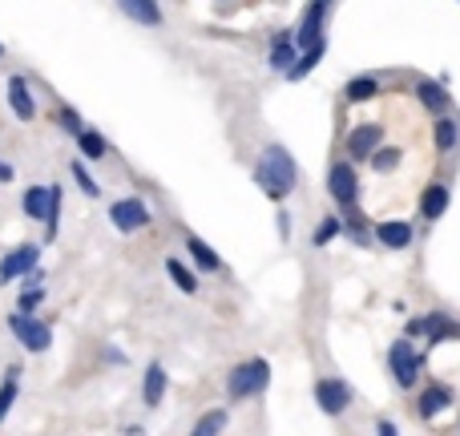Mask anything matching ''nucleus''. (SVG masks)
<instances>
[{
	"mask_svg": "<svg viewBox=\"0 0 460 436\" xmlns=\"http://www.w3.org/2000/svg\"><path fill=\"white\" fill-rule=\"evenodd\" d=\"M254 186H259L270 202H287V199H291L295 186H299V166H295V158L287 154V146L270 142L267 150H262L259 166H254Z\"/></svg>",
	"mask_w": 460,
	"mask_h": 436,
	"instance_id": "obj_1",
	"label": "nucleus"
},
{
	"mask_svg": "<svg viewBox=\"0 0 460 436\" xmlns=\"http://www.w3.org/2000/svg\"><path fill=\"white\" fill-rule=\"evenodd\" d=\"M270 388V360L262 356H246L238 360L226 372V400L230 405H243V400H254Z\"/></svg>",
	"mask_w": 460,
	"mask_h": 436,
	"instance_id": "obj_2",
	"label": "nucleus"
},
{
	"mask_svg": "<svg viewBox=\"0 0 460 436\" xmlns=\"http://www.w3.org/2000/svg\"><path fill=\"white\" fill-rule=\"evenodd\" d=\"M420 368H424V356L416 351V343L408 340V335L392 340V348H388V372H392V380H396L400 392H416V388H420Z\"/></svg>",
	"mask_w": 460,
	"mask_h": 436,
	"instance_id": "obj_3",
	"label": "nucleus"
},
{
	"mask_svg": "<svg viewBox=\"0 0 460 436\" xmlns=\"http://www.w3.org/2000/svg\"><path fill=\"white\" fill-rule=\"evenodd\" d=\"M408 340H424V348H440L445 340H460V324L448 311H424V316H412L404 327Z\"/></svg>",
	"mask_w": 460,
	"mask_h": 436,
	"instance_id": "obj_4",
	"label": "nucleus"
},
{
	"mask_svg": "<svg viewBox=\"0 0 460 436\" xmlns=\"http://www.w3.org/2000/svg\"><path fill=\"white\" fill-rule=\"evenodd\" d=\"M327 194H332V202L343 210H356L359 207V174H356V162H348L340 154V158L327 166Z\"/></svg>",
	"mask_w": 460,
	"mask_h": 436,
	"instance_id": "obj_5",
	"label": "nucleus"
},
{
	"mask_svg": "<svg viewBox=\"0 0 460 436\" xmlns=\"http://www.w3.org/2000/svg\"><path fill=\"white\" fill-rule=\"evenodd\" d=\"M8 332H13V340L21 343L24 351H32V356H45V351L53 348V327L40 316H29V311H13V316H8Z\"/></svg>",
	"mask_w": 460,
	"mask_h": 436,
	"instance_id": "obj_6",
	"label": "nucleus"
},
{
	"mask_svg": "<svg viewBox=\"0 0 460 436\" xmlns=\"http://www.w3.org/2000/svg\"><path fill=\"white\" fill-rule=\"evenodd\" d=\"M311 392H315L319 413H327L332 421H340V416L351 408V400H356V392H351V384L343 380V376H319Z\"/></svg>",
	"mask_w": 460,
	"mask_h": 436,
	"instance_id": "obj_7",
	"label": "nucleus"
},
{
	"mask_svg": "<svg viewBox=\"0 0 460 436\" xmlns=\"http://www.w3.org/2000/svg\"><path fill=\"white\" fill-rule=\"evenodd\" d=\"M105 215H110V222H113V230H118V235H137V230H150V222H154V210L146 207L142 199H134V194H129V199L110 202V210H105Z\"/></svg>",
	"mask_w": 460,
	"mask_h": 436,
	"instance_id": "obj_8",
	"label": "nucleus"
},
{
	"mask_svg": "<svg viewBox=\"0 0 460 436\" xmlns=\"http://www.w3.org/2000/svg\"><path fill=\"white\" fill-rule=\"evenodd\" d=\"M380 146H384V126L380 121H359V126H351L348 138H343V158L348 162H367Z\"/></svg>",
	"mask_w": 460,
	"mask_h": 436,
	"instance_id": "obj_9",
	"label": "nucleus"
},
{
	"mask_svg": "<svg viewBox=\"0 0 460 436\" xmlns=\"http://www.w3.org/2000/svg\"><path fill=\"white\" fill-rule=\"evenodd\" d=\"M327 13H332V8H327L323 0H307L303 16L295 21V45H299V53L319 45V40H327Z\"/></svg>",
	"mask_w": 460,
	"mask_h": 436,
	"instance_id": "obj_10",
	"label": "nucleus"
},
{
	"mask_svg": "<svg viewBox=\"0 0 460 436\" xmlns=\"http://www.w3.org/2000/svg\"><path fill=\"white\" fill-rule=\"evenodd\" d=\"M4 102L16 113V121H37V93L29 89L24 73H8L4 77Z\"/></svg>",
	"mask_w": 460,
	"mask_h": 436,
	"instance_id": "obj_11",
	"label": "nucleus"
},
{
	"mask_svg": "<svg viewBox=\"0 0 460 436\" xmlns=\"http://www.w3.org/2000/svg\"><path fill=\"white\" fill-rule=\"evenodd\" d=\"M453 405H456V392L440 380H424V388L416 392V416H420V421H437V416L448 413Z\"/></svg>",
	"mask_w": 460,
	"mask_h": 436,
	"instance_id": "obj_12",
	"label": "nucleus"
},
{
	"mask_svg": "<svg viewBox=\"0 0 460 436\" xmlns=\"http://www.w3.org/2000/svg\"><path fill=\"white\" fill-rule=\"evenodd\" d=\"M40 267V246L37 243H21L0 259V283H16V279L32 275Z\"/></svg>",
	"mask_w": 460,
	"mask_h": 436,
	"instance_id": "obj_13",
	"label": "nucleus"
},
{
	"mask_svg": "<svg viewBox=\"0 0 460 436\" xmlns=\"http://www.w3.org/2000/svg\"><path fill=\"white\" fill-rule=\"evenodd\" d=\"M295 61H299L295 29H279L275 37H270V49H267V69H270V73H279V77H287Z\"/></svg>",
	"mask_w": 460,
	"mask_h": 436,
	"instance_id": "obj_14",
	"label": "nucleus"
},
{
	"mask_svg": "<svg viewBox=\"0 0 460 436\" xmlns=\"http://www.w3.org/2000/svg\"><path fill=\"white\" fill-rule=\"evenodd\" d=\"M372 238L384 246V251H408L416 230H412V222H404V218H380L372 227Z\"/></svg>",
	"mask_w": 460,
	"mask_h": 436,
	"instance_id": "obj_15",
	"label": "nucleus"
},
{
	"mask_svg": "<svg viewBox=\"0 0 460 436\" xmlns=\"http://www.w3.org/2000/svg\"><path fill=\"white\" fill-rule=\"evenodd\" d=\"M448 202H453V191H448L445 178H432L420 191V218L424 222H440L448 215Z\"/></svg>",
	"mask_w": 460,
	"mask_h": 436,
	"instance_id": "obj_16",
	"label": "nucleus"
},
{
	"mask_svg": "<svg viewBox=\"0 0 460 436\" xmlns=\"http://www.w3.org/2000/svg\"><path fill=\"white\" fill-rule=\"evenodd\" d=\"M416 102L424 105V110L432 113V118H440V113H453V93L445 89V81H432V77H420L416 81Z\"/></svg>",
	"mask_w": 460,
	"mask_h": 436,
	"instance_id": "obj_17",
	"label": "nucleus"
},
{
	"mask_svg": "<svg viewBox=\"0 0 460 436\" xmlns=\"http://www.w3.org/2000/svg\"><path fill=\"white\" fill-rule=\"evenodd\" d=\"M118 13L126 16V21L142 24V29H162V21H166L158 0H118Z\"/></svg>",
	"mask_w": 460,
	"mask_h": 436,
	"instance_id": "obj_18",
	"label": "nucleus"
},
{
	"mask_svg": "<svg viewBox=\"0 0 460 436\" xmlns=\"http://www.w3.org/2000/svg\"><path fill=\"white\" fill-rule=\"evenodd\" d=\"M432 142H437L440 158H453L460 150V113H440V118L432 121Z\"/></svg>",
	"mask_w": 460,
	"mask_h": 436,
	"instance_id": "obj_19",
	"label": "nucleus"
},
{
	"mask_svg": "<svg viewBox=\"0 0 460 436\" xmlns=\"http://www.w3.org/2000/svg\"><path fill=\"white\" fill-rule=\"evenodd\" d=\"M166 388H170L166 364L150 360V364H146V372H142V405H146V408H158L162 400H166Z\"/></svg>",
	"mask_w": 460,
	"mask_h": 436,
	"instance_id": "obj_20",
	"label": "nucleus"
},
{
	"mask_svg": "<svg viewBox=\"0 0 460 436\" xmlns=\"http://www.w3.org/2000/svg\"><path fill=\"white\" fill-rule=\"evenodd\" d=\"M186 251H190L194 271H202V275H218V271H223V254H218L215 246L207 243V238L186 235Z\"/></svg>",
	"mask_w": 460,
	"mask_h": 436,
	"instance_id": "obj_21",
	"label": "nucleus"
},
{
	"mask_svg": "<svg viewBox=\"0 0 460 436\" xmlns=\"http://www.w3.org/2000/svg\"><path fill=\"white\" fill-rule=\"evenodd\" d=\"M49 182L45 186H24V194H21V210H24V218L29 222H40L45 227L49 222Z\"/></svg>",
	"mask_w": 460,
	"mask_h": 436,
	"instance_id": "obj_22",
	"label": "nucleus"
},
{
	"mask_svg": "<svg viewBox=\"0 0 460 436\" xmlns=\"http://www.w3.org/2000/svg\"><path fill=\"white\" fill-rule=\"evenodd\" d=\"M73 142H77V154H81V162H102V158H110V138L102 134V129H81L77 138H73Z\"/></svg>",
	"mask_w": 460,
	"mask_h": 436,
	"instance_id": "obj_23",
	"label": "nucleus"
},
{
	"mask_svg": "<svg viewBox=\"0 0 460 436\" xmlns=\"http://www.w3.org/2000/svg\"><path fill=\"white\" fill-rule=\"evenodd\" d=\"M384 81L376 77V73H359V77H348V85H343V102L356 105V102H372V97H380Z\"/></svg>",
	"mask_w": 460,
	"mask_h": 436,
	"instance_id": "obj_24",
	"label": "nucleus"
},
{
	"mask_svg": "<svg viewBox=\"0 0 460 436\" xmlns=\"http://www.w3.org/2000/svg\"><path fill=\"white\" fill-rule=\"evenodd\" d=\"M340 235H343V215L335 210V215H323L315 222V230H311V246H315V251H323V246H332Z\"/></svg>",
	"mask_w": 460,
	"mask_h": 436,
	"instance_id": "obj_25",
	"label": "nucleus"
},
{
	"mask_svg": "<svg viewBox=\"0 0 460 436\" xmlns=\"http://www.w3.org/2000/svg\"><path fill=\"white\" fill-rule=\"evenodd\" d=\"M226 424H230V413H226V408H207V413L194 421V429L186 432V436H223Z\"/></svg>",
	"mask_w": 460,
	"mask_h": 436,
	"instance_id": "obj_26",
	"label": "nucleus"
},
{
	"mask_svg": "<svg viewBox=\"0 0 460 436\" xmlns=\"http://www.w3.org/2000/svg\"><path fill=\"white\" fill-rule=\"evenodd\" d=\"M166 275L174 279V287L182 295H199V271H190L182 259H166Z\"/></svg>",
	"mask_w": 460,
	"mask_h": 436,
	"instance_id": "obj_27",
	"label": "nucleus"
},
{
	"mask_svg": "<svg viewBox=\"0 0 460 436\" xmlns=\"http://www.w3.org/2000/svg\"><path fill=\"white\" fill-rule=\"evenodd\" d=\"M16 396H21V368H8V376H4V384H0V424L8 421V413H13V405H16Z\"/></svg>",
	"mask_w": 460,
	"mask_h": 436,
	"instance_id": "obj_28",
	"label": "nucleus"
},
{
	"mask_svg": "<svg viewBox=\"0 0 460 436\" xmlns=\"http://www.w3.org/2000/svg\"><path fill=\"white\" fill-rule=\"evenodd\" d=\"M323 53H327V40H319V45L303 49V53H299V61H295V65H291V73H287V81H303L311 69H315L319 61H323Z\"/></svg>",
	"mask_w": 460,
	"mask_h": 436,
	"instance_id": "obj_29",
	"label": "nucleus"
},
{
	"mask_svg": "<svg viewBox=\"0 0 460 436\" xmlns=\"http://www.w3.org/2000/svg\"><path fill=\"white\" fill-rule=\"evenodd\" d=\"M400 162H404V154H400V146H380V150L367 158V166L376 170V174H392V170H400Z\"/></svg>",
	"mask_w": 460,
	"mask_h": 436,
	"instance_id": "obj_30",
	"label": "nucleus"
},
{
	"mask_svg": "<svg viewBox=\"0 0 460 436\" xmlns=\"http://www.w3.org/2000/svg\"><path fill=\"white\" fill-rule=\"evenodd\" d=\"M69 174H73V182H77V191L85 194V199H102V186H97V178L89 174V162H69Z\"/></svg>",
	"mask_w": 460,
	"mask_h": 436,
	"instance_id": "obj_31",
	"label": "nucleus"
},
{
	"mask_svg": "<svg viewBox=\"0 0 460 436\" xmlns=\"http://www.w3.org/2000/svg\"><path fill=\"white\" fill-rule=\"evenodd\" d=\"M343 235H348L356 246H364L367 238H372V230H367V222L359 210H343Z\"/></svg>",
	"mask_w": 460,
	"mask_h": 436,
	"instance_id": "obj_32",
	"label": "nucleus"
},
{
	"mask_svg": "<svg viewBox=\"0 0 460 436\" xmlns=\"http://www.w3.org/2000/svg\"><path fill=\"white\" fill-rule=\"evenodd\" d=\"M40 303H45V287H21V299H16V311H29V316H37Z\"/></svg>",
	"mask_w": 460,
	"mask_h": 436,
	"instance_id": "obj_33",
	"label": "nucleus"
},
{
	"mask_svg": "<svg viewBox=\"0 0 460 436\" xmlns=\"http://www.w3.org/2000/svg\"><path fill=\"white\" fill-rule=\"evenodd\" d=\"M57 126H61L65 134H73V138H77L81 129H85V118H81V113L73 110V105H61V113H57Z\"/></svg>",
	"mask_w": 460,
	"mask_h": 436,
	"instance_id": "obj_34",
	"label": "nucleus"
},
{
	"mask_svg": "<svg viewBox=\"0 0 460 436\" xmlns=\"http://www.w3.org/2000/svg\"><path fill=\"white\" fill-rule=\"evenodd\" d=\"M376 436H400V429L388 421V416H384V421H376Z\"/></svg>",
	"mask_w": 460,
	"mask_h": 436,
	"instance_id": "obj_35",
	"label": "nucleus"
},
{
	"mask_svg": "<svg viewBox=\"0 0 460 436\" xmlns=\"http://www.w3.org/2000/svg\"><path fill=\"white\" fill-rule=\"evenodd\" d=\"M13 178H16L13 162H4V158H0V186H8V182H13Z\"/></svg>",
	"mask_w": 460,
	"mask_h": 436,
	"instance_id": "obj_36",
	"label": "nucleus"
},
{
	"mask_svg": "<svg viewBox=\"0 0 460 436\" xmlns=\"http://www.w3.org/2000/svg\"><path fill=\"white\" fill-rule=\"evenodd\" d=\"M105 360H110V364H126V356H121L118 348H105Z\"/></svg>",
	"mask_w": 460,
	"mask_h": 436,
	"instance_id": "obj_37",
	"label": "nucleus"
},
{
	"mask_svg": "<svg viewBox=\"0 0 460 436\" xmlns=\"http://www.w3.org/2000/svg\"><path fill=\"white\" fill-rule=\"evenodd\" d=\"M323 4H327V8H332V4H335V0H323Z\"/></svg>",
	"mask_w": 460,
	"mask_h": 436,
	"instance_id": "obj_38",
	"label": "nucleus"
},
{
	"mask_svg": "<svg viewBox=\"0 0 460 436\" xmlns=\"http://www.w3.org/2000/svg\"><path fill=\"white\" fill-rule=\"evenodd\" d=\"M0 57H4V45H0Z\"/></svg>",
	"mask_w": 460,
	"mask_h": 436,
	"instance_id": "obj_39",
	"label": "nucleus"
},
{
	"mask_svg": "<svg viewBox=\"0 0 460 436\" xmlns=\"http://www.w3.org/2000/svg\"><path fill=\"white\" fill-rule=\"evenodd\" d=\"M456 432H460V421H456Z\"/></svg>",
	"mask_w": 460,
	"mask_h": 436,
	"instance_id": "obj_40",
	"label": "nucleus"
},
{
	"mask_svg": "<svg viewBox=\"0 0 460 436\" xmlns=\"http://www.w3.org/2000/svg\"><path fill=\"white\" fill-rule=\"evenodd\" d=\"M218 4H226V0H218Z\"/></svg>",
	"mask_w": 460,
	"mask_h": 436,
	"instance_id": "obj_41",
	"label": "nucleus"
}]
</instances>
